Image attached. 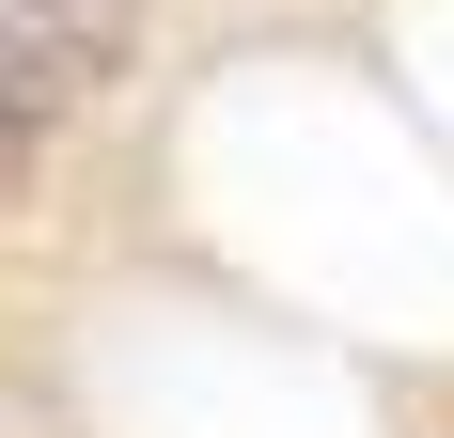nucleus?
<instances>
[{"mask_svg":"<svg viewBox=\"0 0 454 438\" xmlns=\"http://www.w3.org/2000/svg\"><path fill=\"white\" fill-rule=\"evenodd\" d=\"M0 16L63 47V79H79V94H94V79H126V47H141V32H126V0H0Z\"/></svg>","mask_w":454,"mask_h":438,"instance_id":"1","label":"nucleus"},{"mask_svg":"<svg viewBox=\"0 0 454 438\" xmlns=\"http://www.w3.org/2000/svg\"><path fill=\"white\" fill-rule=\"evenodd\" d=\"M32 157H47V126H16V110H0V204L32 188Z\"/></svg>","mask_w":454,"mask_h":438,"instance_id":"3","label":"nucleus"},{"mask_svg":"<svg viewBox=\"0 0 454 438\" xmlns=\"http://www.w3.org/2000/svg\"><path fill=\"white\" fill-rule=\"evenodd\" d=\"M63 94H79V79H63V47H47V32H16V16H0V110H16V126H47Z\"/></svg>","mask_w":454,"mask_h":438,"instance_id":"2","label":"nucleus"}]
</instances>
